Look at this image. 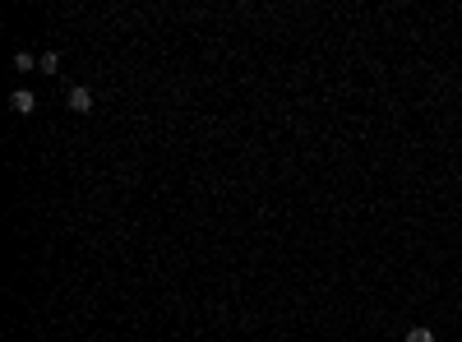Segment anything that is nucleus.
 I'll use <instances>...</instances> for the list:
<instances>
[{"label":"nucleus","instance_id":"1","mask_svg":"<svg viewBox=\"0 0 462 342\" xmlns=\"http://www.w3.org/2000/svg\"><path fill=\"white\" fill-rule=\"evenodd\" d=\"M92 102H97V97H92V88H83V83H79V88H70V111L88 116V111H92Z\"/></svg>","mask_w":462,"mask_h":342},{"label":"nucleus","instance_id":"2","mask_svg":"<svg viewBox=\"0 0 462 342\" xmlns=\"http://www.w3.org/2000/svg\"><path fill=\"white\" fill-rule=\"evenodd\" d=\"M10 107H14L19 116H28V111H37V97H32L28 88H14V93H10Z\"/></svg>","mask_w":462,"mask_h":342},{"label":"nucleus","instance_id":"3","mask_svg":"<svg viewBox=\"0 0 462 342\" xmlns=\"http://www.w3.org/2000/svg\"><path fill=\"white\" fill-rule=\"evenodd\" d=\"M407 342H434V328H425V324L407 328Z\"/></svg>","mask_w":462,"mask_h":342},{"label":"nucleus","instance_id":"4","mask_svg":"<svg viewBox=\"0 0 462 342\" xmlns=\"http://www.w3.org/2000/svg\"><path fill=\"white\" fill-rule=\"evenodd\" d=\"M37 70H46V74H56V70H61V56H56V51H46L42 61H37Z\"/></svg>","mask_w":462,"mask_h":342},{"label":"nucleus","instance_id":"5","mask_svg":"<svg viewBox=\"0 0 462 342\" xmlns=\"http://www.w3.org/2000/svg\"><path fill=\"white\" fill-rule=\"evenodd\" d=\"M32 65H37V61H32V56H28V51H19V56H14V70H23V74H28V70H32Z\"/></svg>","mask_w":462,"mask_h":342}]
</instances>
